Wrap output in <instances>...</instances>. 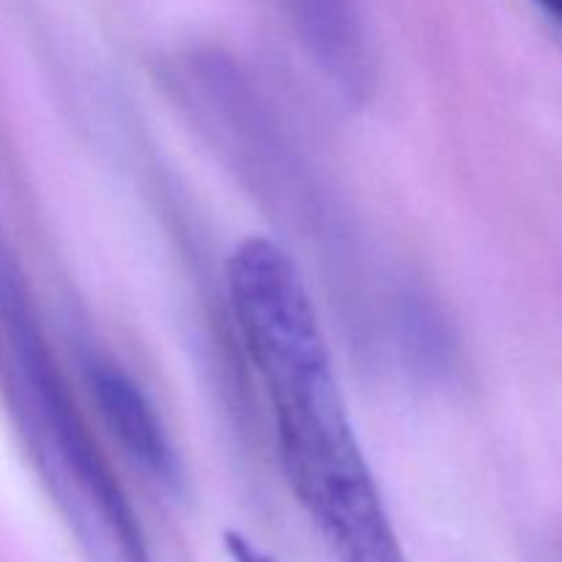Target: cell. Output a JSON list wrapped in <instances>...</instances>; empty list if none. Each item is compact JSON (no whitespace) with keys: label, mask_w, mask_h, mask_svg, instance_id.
I'll use <instances>...</instances> for the list:
<instances>
[{"label":"cell","mask_w":562,"mask_h":562,"mask_svg":"<svg viewBox=\"0 0 562 562\" xmlns=\"http://www.w3.org/2000/svg\"><path fill=\"white\" fill-rule=\"evenodd\" d=\"M225 278L236 329L272 406L294 497L338 562H406L296 263L256 236L231 252Z\"/></svg>","instance_id":"6da1fadb"},{"label":"cell","mask_w":562,"mask_h":562,"mask_svg":"<svg viewBox=\"0 0 562 562\" xmlns=\"http://www.w3.org/2000/svg\"><path fill=\"white\" fill-rule=\"evenodd\" d=\"M5 322H9L14 351L20 357L22 373L27 379L33 401H36L38 417H42L53 450L58 453L66 475L75 483L80 494H86L88 505L97 514L99 525L108 527L115 554L121 562H151L146 541H143L140 525L121 492L119 481L110 472L108 461L99 453L86 420L77 412L75 398L69 395L64 376L55 368L53 355L42 338V329L33 324L31 311L22 302V294L14 285L0 291Z\"/></svg>","instance_id":"7a4b0ae2"},{"label":"cell","mask_w":562,"mask_h":562,"mask_svg":"<svg viewBox=\"0 0 562 562\" xmlns=\"http://www.w3.org/2000/svg\"><path fill=\"white\" fill-rule=\"evenodd\" d=\"M86 371L88 387L115 442L154 481L176 486L181 481L179 456L140 384L104 357L88 360Z\"/></svg>","instance_id":"3957f363"},{"label":"cell","mask_w":562,"mask_h":562,"mask_svg":"<svg viewBox=\"0 0 562 562\" xmlns=\"http://www.w3.org/2000/svg\"><path fill=\"white\" fill-rule=\"evenodd\" d=\"M302 42L338 86L366 82V31L357 0H285Z\"/></svg>","instance_id":"277c9868"},{"label":"cell","mask_w":562,"mask_h":562,"mask_svg":"<svg viewBox=\"0 0 562 562\" xmlns=\"http://www.w3.org/2000/svg\"><path fill=\"white\" fill-rule=\"evenodd\" d=\"M532 3H536L538 9L547 11L554 22H560L562 25V0H532Z\"/></svg>","instance_id":"5b68a950"}]
</instances>
